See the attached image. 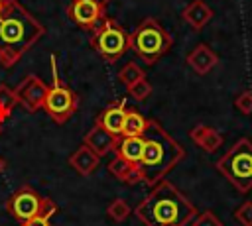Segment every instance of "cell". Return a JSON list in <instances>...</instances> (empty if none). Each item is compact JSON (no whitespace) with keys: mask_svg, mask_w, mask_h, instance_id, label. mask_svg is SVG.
Instances as JSON below:
<instances>
[{"mask_svg":"<svg viewBox=\"0 0 252 226\" xmlns=\"http://www.w3.org/2000/svg\"><path fill=\"white\" fill-rule=\"evenodd\" d=\"M45 33V28L18 2L4 0L0 12V65L14 67Z\"/></svg>","mask_w":252,"mask_h":226,"instance_id":"obj_1","label":"cell"},{"mask_svg":"<svg viewBox=\"0 0 252 226\" xmlns=\"http://www.w3.org/2000/svg\"><path fill=\"white\" fill-rule=\"evenodd\" d=\"M134 214L146 226H187L197 208L173 183L161 179L138 202Z\"/></svg>","mask_w":252,"mask_h":226,"instance_id":"obj_2","label":"cell"},{"mask_svg":"<svg viewBox=\"0 0 252 226\" xmlns=\"http://www.w3.org/2000/svg\"><path fill=\"white\" fill-rule=\"evenodd\" d=\"M142 138L146 145L142 159L138 161V171L142 183L154 187L185 157V149L163 130L158 120H148V128Z\"/></svg>","mask_w":252,"mask_h":226,"instance_id":"obj_3","label":"cell"},{"mask_svg":"<svg viewBox=\"0 0 252 226\" xmlns=\"http://www.w3.org/2000/svg\"><path fill=\"white\" fill-rule=\"evenodd\" d=\"M171 45L173 37L156 18H144L130 33V49L148 65L161 59Z\"/></svg>","mask_w":252,"mask_h":226,"instance_id":"obj_4","label":"cell"},{"mask_svg":"<svg viewBox=\"0 0 252 226\" xmlns=\"http://www.w3.org/2000/svg\"><path fill=\"white\" fill-rule=\"evenodd\" d=\"M215 167L238 193L252 191V140L240 138Z\"/></svg>","mask_w":252,"mask_h":226,"instance_id":"obj_5","label":"cell"},{"mask_svg":"<svg viewBox=\"0 0 252 226\" xmlns=\"http://www.w3.org/2000/svg\"><path fill=\"white\" fill-rule=\"evenodd\" d=\"M49 63H51V85L47 86L43 110L47 112V116L55 124H65L77 112V108H79V96L61 81L59 71H57V59H55V55H49Z\"/></svg>","mask_w":252,"mask_h":226,"instance_id":"obj_6","label":"cell"},{"mask_svg":"<svg viewBox=\"0 0 252 226\" xmlns=\"http://www.w3.org/2000/svg\"><path fill=\"white\" fill-rule=\"evenodd\" d=\"M89 43L106 63H116L130 49V33H126L114 18L104 16V20L93 29Z\"/></svg>","mask_w":252,"mask_h":226,"instance_id":"obj_7","label":"cell"},{"mask_svg":"<svg viewBox=\"0 0 252 226\" xmlns=\"http://www.w3.org/2000/svg\"><path fill=\"white\" fill-rule=\"evenodd\" d=\"M4 206H6V212L20 224L33 216H53L57 212V204L49 197H41L32 185L18 187L8 197Z\"/></svg>","mask_w":252,"mask_h":226,"instance_id":"obj_8","label":"cell"},{"mask_svg":"<svg viewBox=\"0 0 252 226\" xmlns=\"http://www.w3.org/2000/svg\"><path fill=\"white\" fill-rule=\"evenodd\" d=\"M67 16L81 29L93 31L104 20V6L96 0H73L67 6Z\"/></svg>","mask_w":252,"mask_h":226,"instance_id":"obj_9","label":"cell"},{"mask_svg":"<svg viewBox=\"0 0 252 226\" xmlns=\"http://www.w3.org/2000/svg\"><path fill=\"white\" fill-rule=\"evenodd\" d=\"M14 94H16V100L26 110L35 112V110L43 108L45 94H47V85L37 75H28L18 83V86L14 88Z\"/></svg>","mask_w":252,"mask_h":226,"instance_id":"obj_10","label":"cell"},{"mask_svg":"<svg viewBox=\"0 0 252 226\" xmlns=\"http://www.w3.org/2000/svg\"><path fill=\"white\" fill-rule=\"evenodd\" d=\"M126 100L120 98L112 104H108L94 120V124H98L100 128H104L108 134L112 136H120L122 132V124H124V116H126Z\"/></svg>","mask_w":252,"mask_h":226,"instance_id":"obj_11","label":"cell"},{"mask_svg":"<svg viewBox=\"0 0 252 226\" xmlns=\"http://www.w3.org/2000/svg\"><path fill=\"white\" fill-rule=\"evenodd\" d=\"M185 61H187V65H189L197 75H207V73L213 71V67H217L219 55H217L207 43H199V45H195V47L189 51V55L185 57Z\"/></svg>","mask_w":252,"mask_h":226,"instance_id":"obj_12","label":"cell"},{"mask_svg":"<svg viewBox=\"0 0 252 226\" xmlns=\"http://www.w3.org/2000/svg\"><path fill=\"white\" fill-rule=\"evenodd\" d=\"M116 138H118V136H112V134H108L104 128H100L98 124H94V126L85 134L83 143H85L89 149H93L98 157H102V155H106L108 151L114 149Z\"/></svg>","mask_w":252,"mask_h":226,"instance_id":"obj_13","label":"cell"},{"mask_svg":"<svg viewBox=\"0 0 252 226\" xmlns=\"http://www.w3.org/2000/svg\"><path fill=\"white\" fill-rule=\"evenodd\" d=\"M144 138L142 136H118L116 143H114V155L138 165V161L142 159L144 153Z\"/></svg>","mask_w":252,"mask_h":226,"instance_id":"obj_14","label":"cell"},{"mask_svg":"<svg viewBox=\"0 0 252 226\" xmlns=\"http://www.w3.org/2000/svg\"><path fill=\"white\" fill-rule=\"evenodd\" d=\"M181 18L185 20V24L199 31L213 20V10L205 0H193L181 10Z\"/></svg>","mask_w":252,"mask_h":226,"instance_id":"obj_15","label":"cell"},{"mask_svg":"<svg viewBox=\"0 0 252 226\" xmlns=\"http://www.w3.org/2000/svg\"><path fill=\"white\" fill-rule=\"evenodd\" d=\"M189 138L193 140L195 145H199L207 153H213L222 145V136L213 126H205V124H197L189 132Z\"/></svg>","mask_w":252,"mask_h":226,"instance_id":"obj_16","label":"cell"},{"mask_svg":"<svg viewBox=\"0 0 252 226\" xmlns=\"http://www.w3.org/2000/svg\"><path fill=\"white\" fill-rule=\"evenodd\" d=\"M106 169H108V173H110L114 179H118L120 183H126V185L142 183L138 165H134V163H130V161H126V159H122V157H118V155H114V157L108 161Z\"/></svg>","mask_w":252,"mask_h":226,"instance_id":"obj_17","label":"cell"},{"mask_svg":"<svg viewBox=\"0 0 252 226\" xmlns=\"http://www.w3.org/2000/svg\"><path fill=\"white\" fill-rule=\"evenodd\" d=\"M98 155L93 151V149H89L85 143L83 145H79L71 155H69V165L79 173V175H83V177H87V175H91L96 167H98Z\"/></svg>","mask_w":252,"mask_h":226,"instance_id":"obj_18","label":"cell"},{"mask_svg":"<svg viewBox=\"0 0 252 226\" xmlns=\"http://www.w3.org/2000/svg\"><path fill=\"white\" fill-rule=\"evenodd\" d=\"M146 128H148V118H144L136 108H128L120 136H142Z\"/></svg>","mask_w":252,"mask_h":226,"instance_id":"obj_19","label":"cell"},{"mask_svg":"<svg viewBox=\"0 0 252 226\" xmlns=\"http://www.w3.org/2000/svg\"><path fill=\"white\" fill-rule=\"evenodd\" d=\"M118 81L128 88L130 85H134L136 81H140V79H146V71L136 63V61H128L120 71H118Z\"/></svg>","mask_w":252,"mask_h":226,"instance_id":"obj_20","label":"cell"},{"mask_svg":"<svg viewBox=\"0 0 252 226\" xmlns=\"http://www.w3.org/2000/svg\"><path fill=\"white\" fill-rule=\"evenodd\" d=\"M16 104H18V100H16L14 90L6 85H0V120L2 122L12 116V110Z\"/></svg>","mask_w":252,"mask_h":226,"instance_id":"obj_21","label":"cell"},{"mask_svg":"<svg viewBox=\"0 0 252 226\" xmlns=\"http://www.w3.org/2000/svg\"><path fill=\"white\" fill-rule=\"evenodd\" d=\"M130 212H132V208H130V204H128L124 198H114V200L106 206V214H108V218L114 220V222H124V220L130 216Z\"/></svg>","mask_w":252,"mask_h":226,"instance_id":"obj_22","label":"cell"},{"mask_svg":"<svg viewBox=\"0 0 252 226\" xmlns=\"http://www.w3.org/2000/svg\"><path fill=\"white\" fill-rule=\"evenodd\" d=\"M128 94H130L134 100L142 102V100H146V98L152 94V85H150L146 79H140V81H136L134 85L128 86Z\"/></svg>","mask_w":252,"mask_h":226,"instance_id":"obj_23","label":"cell"},{"mask_svg":"<svg viewBox=\"0 0 252 226\" xmlns=\"http://www.w3.org/2000/svg\"><path fill=\"white\" fill-rule=\"evenodd\" d=\"M191 226H222V222L219 220V216L211 210H205L201 214H197L193 220H191Z\"/></svg>","mask_w":252,"mask_h":226,"instance_id":"obj_24","label":"cell"},{"mask_svg":"<svg viewBox=\"0 0 252 226\" xmlns=\"http://www.w3.org/2000/svg\"><path fill=\"white\" fill-rule=\"evenodd\" d=\"M234 218H236L242 226H252V200L242 202V204L234 210Z\"/></svg>","mask_w":252,"mask_h":226,"instance_id":"obj_25","label":"cell"},{"mask_svg":"<svg viewBox=\"0 0 252 226\" xmlns=\"http://www.w3.org/2000/svg\"><path fill=\"white\" fill-rule=\"evenodd\" d=\"M234 106L242 112V114H252V90H244L234 98Z\"/></svg>","mask_w":252,"mask_h":226,"instance_id":"obj_26","label":"cell"},{"mask_svg":"<svg viewBox=\"0 0 252 226\" xmlns=\"http://www.w3.org/2000/svg\"><path fill=\"white\" fill-rule=\"evenodd\" d=\"M49 218H51V216H33V218H30V220L22 222L20 226H51V224H49Z\"/></svg>","mask_w":252,"mask_h":226,"instance_id":"obj_27","label":"cell"},{"mask_svg":"<svg viewBox=\"0 0 252 226\" xmlns=\"http://www.w3.org/2000/svg\"><path fill=\"white\" fill-rule=\"evenodd\" d=\"M4 169H6V161H4V159H2V157H0V173H2V171H4Z\"/></svg>","mask_w":252,"mask_h":226,"instance_id":"obj_28","label":"cell"},{"mask_svg":"<svg viewBox=\"0 0 252 226\" xmlns=\"http://www.w3.org/2000/svg\"><path fill=\"white\" fill-rule=\"evenodd\" d=\"M96 2H98L100 6H104V8H106V4H110V0H96Z\"/></svg>","mask_w":252,"mask_h":226,"instance_id":"obj_29","label":"cell"},{"mask_svg":"<svg viewBox=\"0 0 252 226\" xmlns=\"http://www.w3.org/2000/svg\"><path fill=\"white\" fill-rule=\"evenodd\" d=\"M2 6H4V0H0V12H2Z\"/></svg>","mask_w":252,"mask_h":226,"instance_id":"obj_30","label":"cell"},{"mask_svg":"<svg viewBox=\"0 0 252 226\" xmlns=\"http://www.w3.org/2000/svg\"><path fill=\"white\" fill-rule=\"evenodd\" d=\"M2 124H4V122H2V120H0V134H2Z\"/></svg>","mask_w":252,"mask_h":226,"instance_id":"obj_31","label":"cell"}]
</instances>
